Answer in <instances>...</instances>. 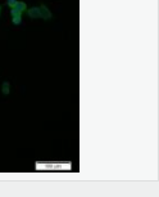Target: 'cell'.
Wrapping results in <instances>:
<instances>
[{
	"label": "cell",
	"instance_id": "cell-1",
	"mask_svg": "<svg viewBox=\"0 0 159 197\" xmlns=\"http://www.w3.org/2000/svg\"><path fill=\"white\" fill-rule=\"evenodd\" d=\"M39 9H40V17H41V18H45V20H49V18H51L50 10H49V9L45 7V5H40Z\"/></svg>",
	"mask_w": 159,
	"mask_h": 197
},
{
	"label": "cell",
	"instance_id": "cell-2",
	"mask_svg": "<svg viewBox=\"0 0 159 197\" xmlns=\"http://www.w3.org/2000/svg\"><path fill=\"white\" fill-rule=\"evenodd\" d=\"M28 16L31 17V18H40V9H39V7L28 9Z\"/></svg>",
	"mask_w": 159,
	"mask_h": 197
},
{
	"label": "cell",
	"instance_id": "cell-3",
	"mask_svg": "<svg viewBox=\"0 0 159 197\" xmlns=\"http://www.w3.org/2000/svg\"><path fill=\"white\" fill-rule=\"evenodd\" d=\"M14 9H17V10H19L21 13H22V12H24V10H27V5L24 4L23 2H17V4H16V7H14Z\"/></svg>",
	"mask_w": 159,
	"mask_h": 197
},
{
	"label": "cell",
	"instance_id": "cell-4",
	"mask_svg": "<svg viewBox=\"0 0 159 197\" xmlns=\"http://www.w3.org/2000/svg\"><path fill=\"white\" fill-rule=\"evenodd\" d=\"M2 90H3V94L8 95V94H9V83H4V84H3Z\"/></svg>",
	"mask_w": 159,
	"mask_h": 197
},
{
	"label": "cell",
	"instance_id": "cell-5",
	"mask_svg": "<svg viewBox=\"0 0 159 197\" xmlns=\"http://www.w3.org/2000/svg\"><path fill=\"white\" fill-rule=\"evenodd\" d=\"M13 23H14V24H19V23H21V16L13 17Z\"/></svg>",
	"mask_w": 159,
	"mask_h": 197
},
{
	"label": "cell",
	"instance_id": "cell-6",
	"mask_svg": "<svg viewBox=\"0 0 159 197\" xmlns=\"http://www.w3.org/2000/svg\"><path fill=\"white\" fill-rule=\"evenodd\" d=\"M8 4H9V7L14 8V7H16V4H17V2H16V0H8Z\"/></svg>",
	"mask_w": 159,
	"mask_h": 197
},
{
	"label": "cell",
	"instance_id": "cell-7",
	"mask_svg": "<svg viewBox=\"0 0 159 197\" xmlns=\"http://www.w3.org/2000/svg\"><path fill=\"white\" fill-rule=\"evenodd\" d=\"M0 12H2V8H0Z\"/></svg>",
	"mask_w": 159,
	"mask_h": 197
}]
</instances>
